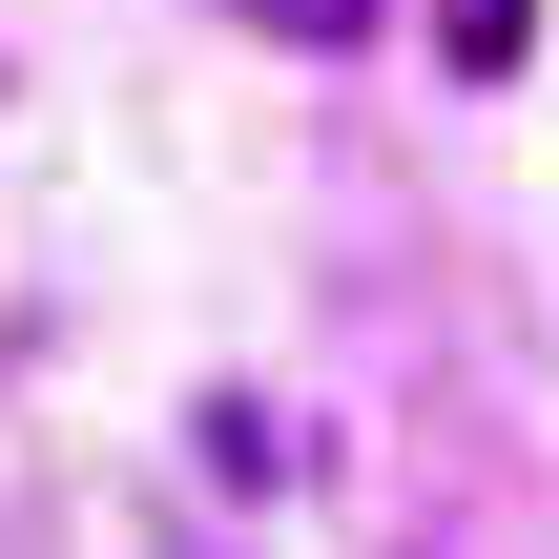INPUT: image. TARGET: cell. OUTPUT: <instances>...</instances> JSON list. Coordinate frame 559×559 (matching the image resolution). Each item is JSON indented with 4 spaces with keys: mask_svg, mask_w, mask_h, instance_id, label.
Masks as SVG:
<instances>
[{
    "mask_svg": "<svg viewBox=\"0 0 559 559\" xmlns=\"http://www.w3.org/2000/svg\"><path fill=\"white\" fill-rule=\"evenodd\" d=\"M519 41H539V0H436V62L456 83H519Z\"/></svg>",
    "mask_w": 559,
    "mask_h": 559,
    "instance_id": "obj_1",
    "label": "cell"
},
{
    "mask_svg": "<svg viewBox=\"0 0 559 559\" xmlns=\"http://www.w3.org/2000/svg\"><path fill=\"white\" fill-rule=\"evenodd\" d=\"M270 41H373V0H249Z\"/></svg>",
    "mask_w": 559,
    "mask_h": 559,
    "instance_id": "obj_2",
    "label": "cell"
}]
</instances>
